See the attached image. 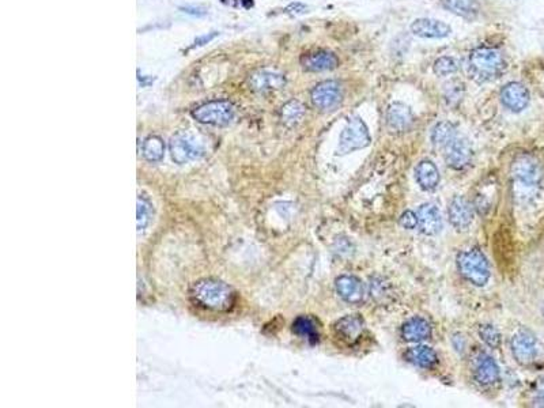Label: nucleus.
<instances>
[{
  "mask_svg": "<svg viewBox=\"0 0 544 408\" xmlns=\"http://www.w3.org/2000/svg\"><path fill=\"white\" fill-rule=\"evenodd\" d=\"M142 154L149 162H159L165 155V143L159 136H149L142 146Z\"/></svg>",
  "mask_w": 544,
  "mask_h": 408,
  "instance_id": "28",
  "label": "nucleus"
},
{
  "mask_svg": "<svg viewBox=\"0 0 544 408\" xmlns=\"http://www.w3.org/2000/svg\"><path fill=\"white\" fill-rule=\"evenodd\" d=\"M248 85L256 93H270L285 88L286 77L279 71L263 68L250 74Z\"/></svg>",
  "mask_w": 544,
  "mask_h": 408,
  "instance_id": "10",
  "label": "nucleus"
},
{
  "mask_svg": "<svg viewBox=\"0 0 544 408\" xmlns=\"http://www.w3.org/2000/svg\"><path fill=\"white\" fill-rule=\"evenodd\" d=\"M400 226L403 229H407V230H413L418 226V215L414 214L413 211H406L403 212V215L400 217V221H399Z\"/></svg>",
  "mask_w": 544,
  "mask_h": 408,
  "instance_id": "34",
  "label": "nucleus"
},
{
  "mask_svg": "<svg viewBox=\"0 0 544 408\" xmlns=\"http://www.w3.org/2000/svg\"><path fill=\"white\" fill-rule=\"evenodd\" d=\"M464 97V84L461 81H451L444 88V98L448 105H457Z\"/></svg>",
  "mask_w": 544,
  "mask_h": 408,
  "instance_id": "31",
  "label": "nucleus"
},
{
  "mask_svg": "<svg viewBox=\"0 0 544 408\" xmlns=\"http://www.w3.org/2000/svg\"><path fill=\"white\" fill-rule=\"evenodd\" d=\"M514 359L524 366L535 362L538 356V343L534 335L527 331H520L514 335L511 342Z\"/></svg>",
  "mask_w": 544,
  "mask_h": 408,
  "instance_id": "9",
  "label": "nucleus"
},
{
  "mask_svg": "<svg viewBox=\"0 0 544 408\" xmlns=\"http://www.w3.org/2000/svg\"><path fill=\"white\" fill-rule=\"evenodd\" d=\"M506 60L502 52L495 48H475L468 58L470 77L478 82L486 84L498 79L506 71Z\"/></svg>",
  "mask_w": 544,
  "mask_h": 408,
  "instance_id": "2",
  "label": "nucleus"
},
{
  "mask_svg": "<svg viewBox=\"0 0 544 408\" xmlns=\"http://www.w3.org/2000/svg\"><path fill=\"white\" fill-rule=\"evenodd\" d=\"M404 358L410 363H413V365H415L418 368H422V369H433L437 365V362H438L437 352L433 350L431 347H429V346L411 347V349L406 351Z\"/></svg>",
  "mask_w": 544,
  "mask_h": 408,
  "instance_id": "23",
  "label": "nucleus"
},
{
  "mask_svg": "<svg viewBox=\"0 0 544 408\" xmlns=\"http://www.w3.org/2000/svg\"><path fill=\"white\" fill-rule=\"evenodd\" d=\"M445 150V161L454 171H463L472 161V147L465 138H456Z\"/></svg>",
  "mask_w": 544,
  "mask_h": 408,
  "instance_id": "12",
  "label": "nucleus"
},
{
  "mask_svg": "<svg viewBox=\"0 0 544 408\" xmlns=\"http://www.w3.org/2000/svg\"><path fill=\"white\" fill-rule=\"evenodd\" d=\"M370 142L371 138L362 118L360 116L350 117L339 138L337 155H346L365 148L370 145Z\"/></svg>",
  "mask_w": 544,
  "mask_h": 408,
  "instance_id": "4",
  "label": "nucleus"
},
{
  "mask_svg": "<svg viewBox=\"0 0 544 408\" xmlns=\"http://www.w3.org/2000/svg\"><path fill=\"white\" fill-rule=\"evenodd\" d=\"M457 267L461 276L478 288L484 286L490 279V265L479 249L461 252L457 256Z\"/></svg>",
  "mask_w": 544,
  "mask_h": 408,
  "instance_id": "3",
  "label": "nucleus"
},
{
  "mask_svg": "<svg viewBox=\"0 0 544 408\" xmlns=\"http://www.w3.org/2000/svg\"><path fill=\"white\" fill-rule=\"evenodd\" d=\"M479 336L484 343L491 349H498L501 346V334L498 329L490 324L481 325L479 328Z\"/></svg>",
  "mask_w": 544,
  "mask_h": 408,
  "instance_id": "32",
  "label": "nucleus"
},
{
  "mask_svg": "<svg viewBox=\"0 0 544 408\" xmlns=\"http://www.w3.org/2000/svg\"><path fill=\"white\" fill-rule=\"evenodd\" d=\"M474 373H475V379L484 386H490L499 379L498 365L495 363V361L491 356H488L486 354H482L478 358Z\"/></svg>",
  "mask_w": 544,
  "mask_h": 408,
  "instance_id": "21",
  "label": "nucleus"
},
{
  "mask_svg": "<svg viewBox=\"0 0 544 408\" xmlns=\"http://www.w3.org/2000/svg\"><path fill=\"white\" fill-rule=\"evenodd\" d=\"M293 332L303 339H306L310 345H316L320 340V334L317 329V324L309 316H301L293 322Z\"/></svg>",
  "mask_w": 544,
  "mask_h": 408,
  "instance_id": "26",
  "label": "nucleus"
},
{
  "mask_svg": "<svg viewBox=\"0 0 544 408\" xmlns=\"http://www.w3.org/2000/svg\"><path fill=\"white\" fill-rule=\"evenodd\" d=\"M215 36H216V33L214 31V33H211V34H206V36H203V37H199L196 41H195V45L193 47H202V45H205V44H209L211 40H214L215 38Z\"/></svg>",
  "mask_w": 544,
  "mask_h": 408,
  "instance_id": "35",
  "label": "nucleus"
},
{
  "mask_svg": "<svg viewBox=\"0 0 544 408\" xmlns=\"http://www.w3.org/2000/svg\"><path fill=\"white\" fill-rule=\"evenodd\" d=\"M387 127L393 134L408 131L414 124V113L403 102H393L387 109Z\"/></svg>",
  "mask_w": 544,
  "mask_h": 408,
  "instance_id": "14",
  "label": "nucleus"
},
{
  "mask_svg": "<svg viewBox=\"0 0 544 408\" xmlns=\"http://www.w3.org/2000/svg\"><path fill=\"white\" fill-rule=\"evenodd\" d=\"M310 100L314 108L323 112L333 111L343 100V88L337 81H324L317 84L310 91Z\"/></svg>",
  "mask_w": 544,
  "mask_h": 408,
  "instance_id": "7",
  "label": "nucleus"
},
{
  "mask_svg": "<svg viewBox=\"0 0 544 408\" xmlns=\"http://www.w3.org/2000/svg\"><path fill=\"white\" fill-rule=\"evenodd\" d=\"M532 402L538 407H544V377L536 379L534 384Z\"/></svg>",
  "mask_w": 544,
  "mask_h": 408,
  "instance_id": "33",
  "label": "nucleus"
},
{
  "mask_svg": "<svg viewBox=\"0 0 544 408\" xmlns=\"http://www.w3.org/2000/svg\"><path fill=\"white\" fill-rule=\"evenodd\" d=\"M440 3L449 13L470 22L475 21L481 14V4L478 0H440Z\"/></svg>",
  "mask_w": 544,
  "mask_h": 408,
  "instance_id": "20",
  "label": "nucleus"
},
{
  "mask_svg": "<svg viewBox=\"0 0 544 408\" xmlns=\"http://www.w3.org/2000/svg\"><path fill=\"white\" fill-rule=\"evenodd\" d=\"M363 329H365V321L358 315L346 316L337 321L335 325V331L337 336L350 345L357 342L362 336Z\"/></svg>",
  "mask_w": 544,
  "mask_h": 408,
  "instance_id": "19",
  "label": "nucleus"
},
{
  "mask_svg": "<svg viewBox=\"0 0 544 408\" xmlns=\"http://www.w3.org/2000/svg\"><path fill=\"white\" fill-rule=\"evenodd\" d=\"M339 58L326 49H317L307 54H303L301 56V65L303 70L307 72H324V71H333L339 67Z\"/></svg>",
  "mask_w": 544,
  "mask_h": 408,
  "instance_id": "13",
  "label": "nucleus"
},
{
  "mask_svg": "<svg viewBox=\"0 0 544 408\" xmlns=\"http://www.w3.org/2000/svg\"><path fill=\"white\" fill-rule=\"evenodd\" d=\"M411 31L421 38H447L452 34V28L440 19L418 18L411 24Z\"/></svg>",
  "mask_w": 544,
  "mask_h": 408,
  "instance_id": "16",
  "label": "nucleus"
},
{
  "mask_svg": "<svg viewBox=\"0 0 544 408\" xmlns=\"http://www.w3.org/2000/svg\"><path fill=\"white\" fill-rule=\"evenodd\" d=\"M457 138V131L452 123L440 121L431 131V142L438 148H445Z\"/></svg>",
  "mask_w": 544,
  "mask_h": 408,
  "instance_id": "25",
  "label": "nucleus"
},
{
  "mask_svg": "<svg viewBox=\"0 0 544 408\" xmlns=\"http://www.w3.org/2000/svg\"><path fill=\"white\" fill-rule=\"evenodd\" d=\"M136 222H138V232H143L152 218V204L150 201L145 196L138 198V215H136Z\"/></svg>",
  "mask_w": 544,
  "mask_h": 408,
  "instance_id": "29",
  "label": "nucleus"
},
{
  "mask_svg": "<svg viewBox=\"0 0 544 408\" xmlns=\"http://www.w3.org/2000/svg\"><path fill=\"white\" fill-rule=\"evenodd\" d=\"M417 181L424 191H433L440 184V172L431 161H422L415 169Z\"/></svg>",
  "mask_w": 544,
  "mask_h": 408,
  "instance_id": "24",
  "label": "nucleus"
},
{
  "mask_svg": "<svg viewBox=\"0 0 544 408\" xmlns=\"http://www.w3.org/2000/svg\"><path fill=\"white\" fill-rule=\"evenodd\" d=\"M512 175L525 185H536L543 178V169L536 158L528 154L515 157L512 164Z\"/></svg>",
  "mask_w": 544,
  "mask_h": 408,
  "instance_id": "8",
  "label": "nucleus"
},
{
  "mask_svg": "<svg viewBox=\"0 0 544 408\" xmlns=\"http://www.w3.org/2000/svg\"><path fill=\"white\" fill-rule=\"evenodd\" d=\"M305 116V107L303 102L297 100H291L286 102L280 109V121L286 127L297 125Z\"/></svg>",
  "mask_w": 544,
  "mask_h": 408,
  "instance_id": "27",
  "label": "nucleus"
},
{
  "mask_svg": "<svg viewBox=\"0 0 544 408\" xmlns=\"http://www.w3.org/2000/svg\"><path fill=\"white\" fill-rule=\"evenodd\" d=\"M430 336H431V327L429 321L424 320L422 317H414L401 327V338L406 342L417 343L429 339Z\"/></svg>",
  "mask_w": 544,
  "mask_h": 408,
  "instance_id": "22",
  "label": "nucleus"
},
{
  "mask_svg": "<svg viewBox=\"0 0 544 408\" xmlns=\"http://www.w3.org/2000/svg\"><path fill=\"white\" fill-rule=\"evenodd\" d=\"M433 70H434V74L438 77L454 75L460 70V61L454 56H442V58L435 60Z\"/></svg>",
  "mask_w": 544,
  "mask_h": 408,
  "instance_id": "30",
  "label": "nucleus"
},
{
  "mask_svg": "<svg viewBox=\"0 0 544 408\" xmlns=\"http://www.w3.org/2000/svg\"><path fill=\"white\" fill-rule=\"evenodd\" d=\"M192 117L206 125H215V127H223L232 123L236 115L234 105L229 101H210L206 102L192 111Z\"/></svg>",
  "mask_w": 544,
  "mask_h": 408,
  "instance_id": "5",
  "label": "nucleus"
},
{
  "mask_svg": "<svg viewBox=\"0 0 544 408\" xmlns=\"http://www.w3.org/2000/svg\"><path fill=\"white\" fill-rule=\"evenodd\" d=\"M184 13H188V14H193V15H202V14H205V11L202 10V8H189V7H186V8H184Z\"/></svg>",
  "mask_w": 544,
  "mask_h": 408,
  "instance_id": "36",
  "label": "nucleus"
},
{
  "mask_svg": "<svg viewBox=\"0 0 544 408\" xmlns=\"http://www.w3.org/2000/svg\"><path fill=\"white\" fill-rule=\"evenodd\" d=\"M418 226L426 235H435L442 229V217L437 205L422 204L418 210Z\"/></svg>",
  "mask_w": 544,
  "mask_h": 408,
  "instance_id": "18",
  "label": "nucleus"
},
{
  "mask_svg": "<svg viewBox=\"0 0 544 408\" xmlns=\"http://www.w3.org/2000/svg\"><path fill=\"white\" fill-rule=\"evenodd\" d=\"M531 100V94L528 88H525L522 84L518 82H511L505 85L501 90V101L502 104L512 112H522Z\"/></svg>",
  "mask_w": 544,
  "mask_h": 408,
  "instance_id": "15",
  "label": "nucleus"
},
{
  "mask_svg": "<svg viewBox=\"0 0 544 408\" xmlns=\"http://www.w3.org/2000/svg\"><path fill=\"white\" fill-rule=\"evenodd\" d=\"M169 148L172 159L179 165L199 159L205 154V145L191 132L176 134L170 139Z\"/></svg>",
  "mask_w": 544,
  "mask_h": 408,
  "instance_id": "6",
  "label": "nucleus"
},
{
  "mask_svg": "<svg viewBox=\"0 0 544 408\" xmlns=\"http://www.w3.org/2000/svg\"><path fill=\"white\" fill-rule=\"evenodd\" d=\"M448 215L457 230H465L474 221V207L464 196H456L449 203Z\"/></svg>",
  "mask_w": 544,
  "mask_h": 408,
  "instance_id": "17",
  "label": "nucleus"
},
{
  "mask_svg": "<svg viewBox=\"0 0 544 408\" xmlns=\"http://www.w3.org/2000/svg\"><path fill=\"white\" fill-rule=\"evenodd\" d=\"M189 295L196 305L214 312H227L236 304L234 290L225 282L212 278L193 283Z\"/></svg>",
  "mask_w": 544,
  "mask_h": 408,
  "instance_id": "1",
  "label": "nucleus"
},
{
  "mask_svg": "<svg viewBox=\"0 0 544 408\" xmlns=\"http://www.w3.org/2000/svg\"><path fill=\"white\" fill-rule=\"evenodd\" d=\"M336 292L342 299H344L349 304L360 305L366 299V288L361 279L351 275H342L335 281Z\"/></svg>",
  "mask_w": 544,
  "mask_h": 408,
  "instance_id": "11",
  "label": "nucleus"
}]
</instances>
